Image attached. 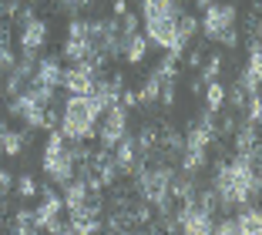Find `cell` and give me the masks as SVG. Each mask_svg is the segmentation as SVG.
<instances>
[{
  "instance_id": "obj_16",
  "label": "cell",
  "mask_w": 262,
  "mask_h": 235,
  "mask_svg": "<svg viewBox=\"0 0 262 235\" xmlns=\"http://www.w3.org/2000/svg\"><path fill=\"white\" fill-rule=\"evenodd\" d=\"M88 54H91V44H88V37H64V47H61V57L71 64L84 61Z\"/></svg>"
},
{
  "instance_id": "obj_8",
  "label": "cell",
  "mask_w": 262,
  "mask_h": 235,
  "mask_svg": "<svg viewBox=\"0 0 262 235\" xmlns=\"http://www.w3.org/2000/svg\"><path fill=\"white\" fill-rule=\"evenodd\" d=\"M34 77L44 81V84H51V88H61V81H64L61 54H44V57H37V64H34Z\"/></svg>"
},
{
  "instance_id": "obj_5",
  "label": "cell",
  "mask_w": 262,
  "mask_h": 235,
  "mask_svg": "<svg viewBox=\"0 0 262 235\" xmlns=\"http://www.w3.org/2000/svg\"><path fill=\"white\" fill-rule=\"evenodd\" d=\"M94 81H98V71H94L88 61H77V64H71V68H64L61 88L68 94H91Z\"/></svg>"
},
{
  "instance_id": "obj_2",
  "label": "cell",
  "mask_w": 262,
  "mask_h": 235,
  "mask_svg": "<svg viewBox=\"0 0 262 235\" xmlns=\"http://www.w3.org/2000/svg\"><path fill=\"white\" fill-rule=\"evenodd\" d=\"M40 168H44L47 182L61 185V188L74 178V161H71V155H68V138H64L57 128L47 135L44 155H40Z\"/></svg>"
},
{
  "instance_id": "obj_25",
  "label": "cell",
  "mask_w": 262,
  "mask_h": 235,
  "mask_svg": "<svg viewBox=\"0 0 262 235\" xmlns=\"http://www.w3.org/2000/svg\"><path fill=\"white\" fill-rule=\"evenodd\" d=\"M246 121H252V124L262 121V101H259V94H249V101H246Z\"/></svg>"
},
{
  "instance_id": "obj_11",
  "label": "cell",
  "mask_w": 262,
  "mask_h": 235,
  "mask_svg": "<svg viewBox=\"0 0 262 235\" xmlns=\"http://www.w3.org/2000/svg\"><path fill=\"white\" fill-rule=\"evenodd\" d=\"M229 138H232V144H235V152H249V148H255V144H259V124H252V121H246V118H242Z\"/></svg>"
},
{
  "instance_id": "obj_3",
  "label": "cell",
  "mask_w": 262,
  "mask_h": 235,
  "mask_svg": "<svg viewBox=\"0 0 262 235\" xmlns=\"http://www.w3.org/2000/svg\"><path fill=\"white\" fill-rule=\"evenodd\" d=\"M239 24V10H235V4H208L205 7V17L199 20V31L205 34L212 44H219V37H222L229 27H235Z\"/></svg>"
},
{
  "instance_id": "obj_29",
  "label": "cell",
  "mask_w": 262,
  "mask_h": 235,
  "mask_svg": "<svg viewBox=\"0 0 262 235\" xmlns=\"http://www.w3.org/2000/svg\"><path fill=\"white\" fill-rule=\"evenodd\" d=\"M124 10H131V7H128V0H115V4H111V14H115V17H121Z\"/></svg>"
},
{
  "instance_id": "obj_23",
  "label": "cell",
  "mask_w": 262,
  "mask_h": 235,
  "mask_svg": "<svg viewBox=\"0 0 262 235\" xmlns=\"http://www.w3.org/2000/svg\"><path fill=\"white\" fill-rule=\"evenodd\" d=\"M138 27H141V17L135 14V10H124V14L118 17V31L128 34V37H131V34H138Z\"/></svg>"
},
{
  "instance_id": "obj_14",
  "label": "cell",
  "mask_w": 262,
  "mask_h": 235,
  "mask_svg": "<svg viewBox=\"0 0 262 235\" xmlns=\"http://www.w3.org/2000/svg\"><path fill=\"white\" fill-rule=\"evenodd\" d=\"M175 34H178L182 40H185V44H192V40L199 37V17L188 14V10L182 7V10L175 14Z\"/></svg>"
},
{
  "instance_id": "obj_6",
  "label": "cell",
  "mask_w": 262,
  "mask_h": 235,
  "mask_svg": "<svg viewBox=\"0 0 262 235\" xmlns=\"http://www.w3.org/2000/svg\"><path fill=\"white\" fill-rule=\"evenodd\" d=\"M47 34H51L47 20L34 17V20L20 31V57H31V61H37L40 51H44V44H47Z\"/></svg>"
},
{
  "instance_id": "obj_12",
  "label": "cell",
  "mask_w": 262,
  "mask_h": 235,
  "mask_svg": "<svg viewBox=\"0 0 262 235\" xmlns=\"http://www.w3.org/2000/svg\"><path fill=\"white\" fill-rule=\"evenodd\" d=\"M138 7L141 17L151 20V17H175L182 10V4H175V0H138Z\"/></svg>"
},
{
  "instance_id": "obj_24",
  "label": "cell",
  "mask_w": 262,
  "mask_h": 235,
  "mask_svg": "<svg viewBox=\"0 0 262 235\" xmlns=\"http://www.w3.org/2000/svg\"><path fill=\"white\" fill-rule=\"evenodd\" d=\"M212 232H219V235H239L235 215H225V212H222V219H215V222H212Z\"/></svg>"
},
{
  "instance_id": "obj_18",
  "label": "cell",
  "mask_w": 262,
  "mask_h": 235,
  "mask_svg": "<svg viewBox=\"0 0 262 235\" xmlns=\"http://www.w3.org/2000/svg\"><path fill=\"white\" fill-rule=\"evenodd\" d=\"M14 191H17V198H20V202H31V198L37 195V178H34L31 172H20L14 178Z\"/></svg>"
},
{
  "instance_id": "obj_1",
  "label": "cell",
  "mask_w": 262,
  "mask_h": 235,
  "mask_svg": "<svg viewBox=\"0 0 262 235\" xmlns=\"http://www.w3.org/2000/svg\"><path fill=\"white\" fill-rule=\"evenodd\" d=\"M98 118H101V104L94 101V94H71L61 104V131L68 141H91L98 135Z\"/></svg>"
},
{
  "instance_id": "obj_22",
  "label": "cell",
  "mask_w": 262,
  "mask_h": 235,
  "mask_svg": "<svg viewBox=\"0 0 262 235\" xmlns=\"http://www.w3.org/2000/svg\"><path fill=\"white\" fill-rule=\"evenodd\" d=\"M178 101V81H162V91H158V104L165 108V111H171Z\"/></svg>"
},
{
  "instance_id": "obj_4",
  "label": "cell",
  "mask_w": 262,
  "mask_h": 235,
  "mask_svg": "<svg viewBox=\"0 0 262 235\" xmlns=\"http://www.w3.org/2000/svg\"><path fill=\"white\" fill-rule=\"evenodd\" d=\"M124 135H128V108H121V104L104 108L98 118V135H94L101 141V148H115Z\"/></svg>"
},
{
  "instance_id": "obj_13",
  "label": "cell",
  "mask_w": 262,
  "mask_h": 235,
  "mask_svg": "<svg viewBox=\"0 0 262 235\" xmlns=\"http://www.w3.org/2000/svg\"><path fill=\"white\" fill-rule=\"evenodd\" d=\"M148 51H151V40L145 37V34H131L128 37V47H124V61L135 68V64H145V57H148Z\"/></svg>"
},
{
  "instance_id": "obj_27",
  "label": "cell",
  "mask_w": 262,
  "mask_h": 235,
  "mask_svg": "<svg viewBox=\"0 0 262 235\" xmlns=\"http://www.w3.org/2000/svg\"><path fill=\"white\" fill-rule=\"evenodd\" d=\"M219 44L229 47V51H235V47H239V24H235V27H229V31L219 37Z\"/></svg>"
},
{
  "instance_id": "obj_28",
  "label": "cell",
  "mask_w": 262,
  "mask_h": 235,
  "mask_svg": "<svg viewBox=\"0 0 262 235\" xmlns=\"http://www.w3.org/2000/svg\"><path fill=\"white\" fill-rule=\"evenodd\" d=\"M14 178H17V175L10 172V168H0V191H10V188H14Z\"/></svg>"
},
{
  "instance_id": "obj_17",
  "label": "cell",
  "mask_w": 262,
  "mask_h": 235,
  "mask_svg": "<svg viewBox=\"0 0 262 235\" xmlns=\"http://www.w3.org/2000/svg\"><path fill=\"white\" fill-rule=\"evenodd\" d=\"M202 98H205V108H212V111H222L225 108V84L219 81H208L205 88H202Z\"/></svg>"
},
{
  "instance_id": "obj_30",
  "label": "cell",
  "mask_w": 262,
  "mask_h": 235,
  "mask_svg": "<svg viewBox=\"0 0 262 235\" xmlns=\"http://www.w3.org/2000/svg\"><path fill=\"white\" fill-rule=\"evenodd\" d=\"M7 128H10V124H7V118H4V114H0V138L7 135Z\"/></svg>"
},
{
  "instance_id": "obj_31",
  "label": "cell",
  "mask_w": 262,
  "mask_h": 235,
  "mask_svg": "<svg viewBox=\"0 0 262 235\" xmlns=\"http://www.w3.org/2000/svg\"><path fill=\"white\" fill-rule=\"evenodd\" d=\"M192 4H195V7H199V10H205L208 4H212V0H192Z\"/></svg>"
},
{
  "instance_id": "obj_21",
  "label": "cell",
  "mask_w": 262,
  "mask_h": 235,
  "mask_svg": "<svg viewBox=\"0 0 262 235\" xmlns=\"http://www.w3.org/2000/svg\"><path fill=\"white\" fill-rule=\"evenodd\" d=\"M151 74H155V77H162V81H178V61L171 57V54H165L162 61L151 68Z\"/></svg>"
},
{
  "instance_id": "obj_32",
  "label": "cell",
  "mask_w": 262,
  "mask_h": 235,
  "mask_svg": "<svg viewBox=\"0 0 262 235\" xmlns=\"http://www.w3.org/2000/svg\"><path fill=\"white\" fill-rule=\"evenodd\" d=\"M175 4H185V0H175Z\"/></svg>"
},
{
  "instance_id": "obj_10",
  "label": "cell",
  "mask_w": 262,
  "mask_h": 235,
  "mask_svg": "<svg viewBox=\"0 0 262 235\" xmlns=\"http://www.w3.org/2000/svg\"><path fill=\"white\" fill-rule=\"evenodd\" d=\"M235 225H239V235H259L262 232V212L255 205L242 202L235 208Z\"/></svg>"
},
{
  "instance_id": "obj_15",
  "label": "cell",
  "mask_w": 262,
  "mask_h": 235,
  "mask_svg": "<svg viewBox=\"0 0 262 235\" xmlns=\"http://www.w3.org/2000/svg\"><path fill=\"white\" fill-rule=\"evenodd\" d=\"M158 91H162V77L148 74L145 81H141V88H138V108H145V111H151V108L158 104Z\"/></svg>"
},
{
  "instance_id": "obj_20",
  "label": "cell",
  "mask_w": 262,
  "mask_h": 235,
  "mask_svg": "<svg viewBox=\"0 0 262 235\" xmlns=\"http://www.w3.org/2000/svg\"><path fill=\"white\" fill-rule=\"evenodd\" d=\"M246 88H242L239 81H232V88H225V108H232V111H246Z\"/></svg>"
},
{
  "instance_id": "obj_7",
  "label": "cell",
  "mask_w": 262,
  "mask_h": 235,
  "mask_svg": "<svg viewBox=\"0 0 262 235\" xmlns=\"http://www.w3.org/2000/svg\"><path fill=\"white\" fill-rule=\"evenodd\" d=\"M145 37L151 40V47H168L175 40V17H151L145 20Z\"/></svg>"
},
{
  "instance_id": "obj_19",
  "label": "cell",
  "mask_w": 262,
  "mask_h": 235,
  "mask_svg": "<svg viewBox=\"0 0 262 235\" xmlns=\"http://www.w3.org/2000/svg\"><path fill=\"white\" fill-rule=\"evenodd\" d=\"M222 54H212V57H205L202 61V68H199V81L202 84H208V81H215L219 74H222Z\"/></svg>"
},
{
  "instance_id": "obj_9",
  "label": "cell",
  "mask_w": 262,
  "mask_h": 235,
  "mask_svg": "<svg viewBox=\"0 0 262 235\" xmlns=\"http://www.w3.org/2000/svg\"><path fill=\"white\" fill-rule=\"evenodd\" d=\"M37 228H40L37 212L27 208V205H20V208H14V212L7 215V232H14V235H31V232H37Z\"/></svg>"
},
{
  "instance_id": "obj_26",
  "label": "cell",
  "mask_w": 262,
  "mask_h": 235,
  "mask_svg": "<svg viewBox=\"0 0 262 235\" xmlns=\"http://www.w3.org/2000/svg\"><path fill=\"white\" fill-rule=\"evenodd\" d=\"M14 61H17V57H14V51L0 44V81H4V77L10 74V68H14Z\"/></svg>"
}]
</instances>
